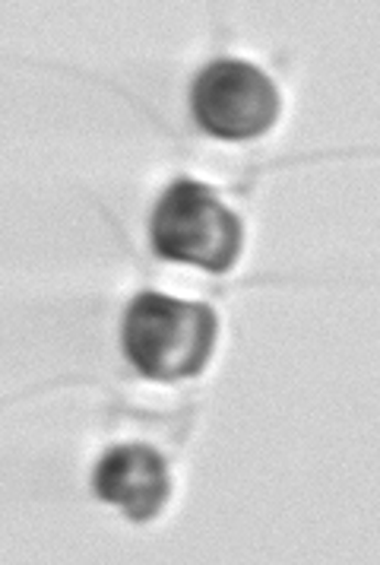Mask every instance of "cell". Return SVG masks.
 <instances>
[{
    "label": "cell",
    "mask_w": 380,
    "mask_h": 565,
    "mask_svg": "<svg viewBox=\"0 0 380 565\" xmlns=\"http://www.w3.org/2000/svg\"><path fill=\"white\" fill-rule=\"evenodd\" d=\"M216 337L219 318L206 302H181L162 292H140L121 324L124 356L140 375L155 382L200 375Z\"/></svg>",
    "instance_id": "1"
},
{
    "label": "cell",
    "mask_w": 380,
    "mask_h": 565,
    "mask_svg": "<svg viewBox=\"0 0 380 565\" xmlns=\"http://www.w3.org/2000/svg\"><path fill=\"white\" fill-rule=\"evenodd\" d=\"M150 238L155 255L165 260L226 274L241 255L245 226L206 184L177 179L155 204Z\"/></svg>",
    "instance_id": "2"
},
{
    "label": "cell",
    "mask_w": 380,
    "mask_h": 565,
    "mask_svg": "<svg viewBox=\"0 0 380 565\" xmlns=\"http://www.w3.org/2000/svg\"><path fill=\"white\" fill-rule=\"evenodd\" d=\"M279 105L273 79L248 61H213L191 89L197 125L219 140L263 137L276 125Z\"/></svg>",
    "instance_id": "3"
},
{
    "label": "cell",
    "mask_w": 380,
    "mask_h": 565,
    "mask_svg": "<svg viewBox=\"0 0 380 565\" xmlns=\"http://www.w3.org/2000/svg\"><path fill=\"white\" fill-rule=\"evenodd\" d=\"M93 487L101 502L121 509L130 521H152L172 495V477L150 445H118L101 455Z\"/></svg>",
    "instance_id": "4"
}]
</instances>
